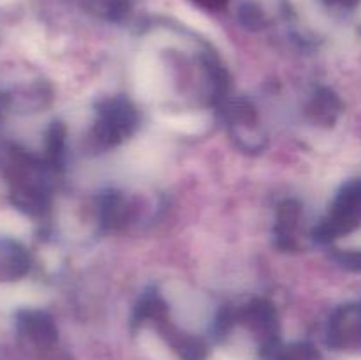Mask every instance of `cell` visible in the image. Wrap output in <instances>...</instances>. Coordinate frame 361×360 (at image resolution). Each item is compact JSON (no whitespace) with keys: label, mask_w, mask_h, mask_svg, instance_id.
I'll return each instance as SVG.
<instances>
[{"label":"cell","mask_w":361,"mask_h":360,"mask_svg":"<svg viewBox=\"0 0 361 360\" xmlns=\"http://www.w3.org/2000/svg\"><path fill=\"white\" fill-rule=\"evenodd\" d=\"M240 20L243 21V25H247L249 28H259L263 25V14L252 4H245L240 9Z\"/></svg>","instance_id":"cell-8"},{"label":"cell","mask_w":361,"mask_h":360,"mask_svg":"<svg viewBox=\"0 0 361 360\" xmlns=\"http://www.w3.org/2000/svg\"><path fill=\"white\" fill-rule=\"evenodd\" d=\"M194 2L207 11H222L228 6V0H194Z\"/></svg>","instance_id":"cell-9"},{"label":"cell","mask_w":361,"mask_h":360,"mask_svg":"<svg viewBox=\"0 0 361 360\" xmlns=\"http://www.w3.org/2000/svg\"><path fill=\"white\" fill-rule=\"evenodd\" d=\"M243 323L264 342L271 344L279 334V321L275 307L268 300H254L242 311Z\"/></svg>","instance_id":"cell-2"},{"label":"cell","mask_w":361,"mask_h":360,"mask_svg":"<svg viewBox=\"0 0 361 360\" xmlns=\"http://www.w3.org/2000/svg\"><path fill=\"white\" fill-rule=\"evenodd\" d=\"M314 356H316V352H314L312 346L298 344L281 353L277 360H314Z\"/></svg>","instance_id":"cell-7"},{"label":"cell","mask_w":361,"mask_h":360,"mask_svg":"<svg viewBox=\"0 0 361 360\" xmlns=\"http://www.w3.org/2000/svg\"><path fill=\"white\" fill-rule=\"evenodd\" d=\"M328 2H335V4H344V6H351L353 2H355V0H328Z\"/></svg>","instance_id":"cell-10"},{"label":"cell","mask_w":361,"mask_h":360,"mask_svg":"<svg viewBox=\"0 0 361 360\" xmlns=\"http://www.w3.org/2000/svg\"><path fill=\"white\" fill-rule=\"evenodd\" d=\"M18 330L37 346H51L56 341L53 318L44 311H21L18 314Z\"/></svg>","instance_id":"cell-3"},{"label":"cell","mask_w":361,"mask_h":360,"mask_svg":"<svg viewBox=\"0 0 361 360\" xmlns=\"http://www.w3.org/2000/svg\"><path fill=\"white\" fill-rule=\"evenodd\" d=\"M127 214V205L118 194H108L102 198L101 201V219L106 226L115 228L120 226L126 219Z\"/></svg>","instance_id":"cell-5"},{"label":"cell","mask_w":361,"mask_h":360,"mask_svg":"<svg viewBox=\"0 0 361 360\" xmlns=\"http://www.w3.org/2000/svg\"><path fill=\"white\" fill-rule=\"evenodd\" d=\"M300 215H302V208H300L298 201L288 200L279 207L277 233L282 247H288V249L295 247V235L300 224Z\"/></svg>","instance_id":"cell-4"},{"label":"cell","mask_w":361,"mask_h":360,"mask_svg":"<svg viewBox=\"0 0 361 360\" xmlns=\"http://www.w3.org/2000/svg\"><path fill=\"white\" fill-rule=\"evenodd\" d=\"M137 115L133 104L126 99H109L99 108V120L95 124V141L102 147L116 145L136 129Z\"/></svg>","instance_id":"cell-1"},{"label":"cell","mask_w":361,"mask_h":360,"mask_svg":"<svg viewBox=\"0 0 361 360\" xmlns=\"http://www.w3.org/2000/svg\"><path fill=\"white\" fill-rule=\"evenodd\" d=\"M94 6L101 7L102 13L109 18H116L123 14L129 7V0H90Z\"/></svg>","instance_id":"cell-6"}]
</instances>
